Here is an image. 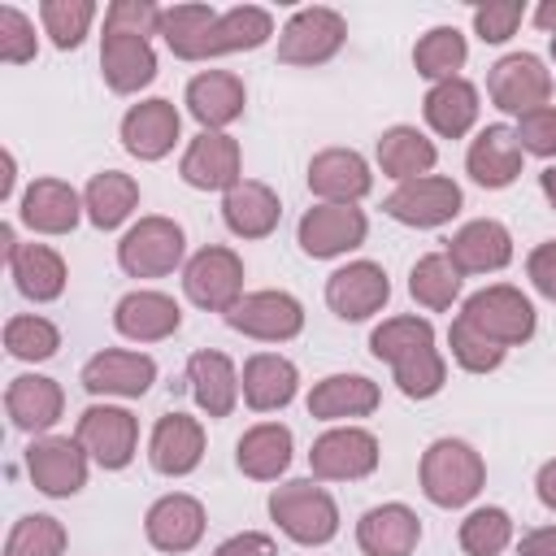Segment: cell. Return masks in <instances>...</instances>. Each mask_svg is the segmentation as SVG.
I'll use <instances>...</instances> for the list:
<instances>
[{
	"mask_svg": "<svg viewBox=\"0 0 556 556\" xmlns=\"http://www.w3.org/2000/svg\"><path fill=\"white\" fill-rule=\"evenodd\" d=\"M434 161H439V152L417 126H391L378 139V165L387 178H400V182L426 178L434 169Z\"/></svg>",
	"mask_w": 556,
	"mask_h": 556,
	"instance_id": "obj_38",
	"label": "cell"
},
{
	"mask_svg": "<svg viewBox=\"0 0 556 556\" xmlns=\"http://www.w3.org/2000/svg\"><path fill=\"white\" fill-rule=\"evenodd\" d=\"M35 48H39V39H35L30 17L13 4H0V61L26 65V61H35Z\"/></svg>",
	"mask_w": 556,
	"mask_h": 556,
	"instance_id": "obj_48",
	"label": "cell"
},
{
	"mask_svg": "<svg viewBox=\"0 0 556 556\" xmlns=\"http://www.w3.org/2000/svg\"><path fill=\"white\" fill-rule=\"evenodd\" d=\"M526 17V4L521 0H486L473 9V30L482 43H504Z\"/></svg>",
	"mask_w": 556,
	"mask_h": 556,
	"instance_id": "obj_49",
	"label": "cell"
},
{
	"mask_svg": "<svg viewBox=\"0 0 556 556\" xmlns=\"http://www.w3.org/2000/svg\"><path fill=\"white\" fill-rule=\"evenodd\" d=\"M465 56H469V48H465V35H460L456 26H434V30H426V35L417 39V48H413V65H417V74L430 78V83L460 78L456 70L465 65Z\"/></svg>",
	"mask_w": 556,
	"mask_h": 556,
	"instance_id": "obj_41",
	"label": "cell"
},
{
	"mask_svg": "<svg viewBox=\"0 0 556 556\" xmlns=\"http://www.w3.org/2000/svg\"><path fill=\"white\" fill-rule=\"evenodd\" d=\"M408 291H413V300L421 304V308H452V300L460 295V269L452 265V256L447 252H430V256H421L417 265H413V274H408Z\"/></svg>",
	"mask_w": 556,
	"mask_h": 556,
	"instance_id": "obj_42",
	"label": "cell"
},
{
	"mask_svg": "<svg viewBox=\"0 0 556 556\" xmlns=\"http://www.w3.org/2000/svg\"><path fill=\"white\" fill-rule=\"evenodd\" d=\"M526 274H530V282H534L539 295L556 300V239L539 243V248L526 256Z\"/></svg>",
	"mask_w": 556,
	"mask_h": 556,
	"instance_id": "obj_51",
	"label": "cell"
},
{
	"mask_svg": "<svg viewBox=\"0 0 556 556\" xmlns=\"http://www.w3.org/2000/svg\"><path fill=\"white\" fill-rule=\"evenodd\" d=\"M308 469L321 482H356L378 469V439L361 426H334L321 439H313Z\"/></svg>",
	"mask_w": 556,
	"mask_h": 556,
	"instance_id": "obj_10",
	"label": "cell"
},
{
	"mask_svg": "<svg viewBox=\"0 0 556 556\" xmlns=\"http://www.w3.org/2000/svg\"><path fill=\"white\" fill-rule=\"evenodd\" d=\"M235 465L256 482H274L291 465V430L282 421H261L243 430L235 443Z\"/></svg>",
	"mask_w": 556,
	"mask_h": 556,
	"instance_id": "obj_34",
	"label": "cell"
},
{
	"mask_svg": "<svg viewBox=\"0 0 556 556\" xmlns=\"http://www.w3.org/2000/svg\"><path fill=\"white\" fill-rule=\"evenodd\" d=\"M65 552V526L48 513H30L13 521L4 539V556H61Z\"/></svg>",
	"mask_w": 556,
	"mask_h": 556,
	"instance_id": "obj_43",
	"label": "cell"
},
{
	"mask_svg": "<svg viewBox=\"0 0 556 556\" xmlns=\"http://www.w3.org/2000/svg\"><path fill=\"white\" fill-rule=\"evenodd\" d=\"M113 326H117V334H126L135 343H156V339H169L182 326V308L165 291H130V295L117 300Z\"/></svg>",
	"mask_w": 556,
	"mask_h": 556,
	"instance_id": "obj_24",
	"label": "cell"
},
{
	"mask_svg": "<svg viewBox=\"0 0 556 556\" xmlns=\"http://www.w3.org/2000/svg\"><path fill=\"white\" fill-rule=\"evenodd\" d=\"M521 556H556V526H539L521 539Z\"/></svg>",
	"mask_w": 556,
	"mask_h": 556,
	"instance_id": "obj_53",
	"label": "cell"
},
{
	"mask_svg": "<svg viewBox=\"0 0 556 556\" xmlns=\"http://www.w3.org/2000/svg\"><path fill=\"white\" fill-rule=\"evenodd\" d=\"M39 17H43L48 39H52L61 52H70V48L83 43V35H87V26H91V17H96V4H91V0H43V4H39Z\"/></svg>",
	"mask_w": 556,
	"mask_h": 556,
	"instance_id": "obj_46",
	"label": "cell"
},
{
	"mask_svg": "<svg viewBox=\"0 0 556 556\" xmlns=\"http://www.w3.org/2000/svg\"><path fill=\"white\" fill-rule=\"evenodd\" d=\"M213 556H278V547H274V539L269 534H256V530H243V534H235V539H226Z\"/></svg>",
	"mask_w": 556,
	"mask_h": 556,
	"instance_id": "obj_52",
	"label": "cell"
},
{
	"mask_svg": "<svg viewBox=\"0 0 556 556\" xmlns=\"http://www.w3.org/2000/svg\"><path fill=\"white\" fill-rule=\"evenodd\" d=\"M308 187H313V195H321V204H356L361 195H369L374 174L361 152L326 148L308 161Z\"/></svg>",
	"mask_w": 556,
	"mask_h": 556,
	"instance_id": "obj_20",
	"label": "cell"
},
{
	"mask_svg": "<svg viewBox=\"0 0 556 556\" xmlns=\"http://www.w3.org/2000/svg\"><path fill=\"white\" fill-rule=\"evenodd\" d=\"M356 543L365 556H413L421 543V517L408 504H378L356 521Z\"/></svg>",
	"mask_w": 556,
	"mask_h": 556,
	"instance_id": "obj_26",
	"label": "cell"
},
{
	"mask_svg": "<svg viewBox=\"0 0 556 556\" xmlns=\"http://www.w3.org/2000/svg\"><path fill=\"white\" fill-rule=\"evenodd\" d=\"M486 482L482 456L465 439H434L421 456V491L439 508H460L469 504Z\"/></svg>",
	"mask_w": 556,
	"mask_h": 556,
	"instance_id": "obj_4",
	"label": "cell"
},
{
	"mask_svg": "<svg viewBox=\"0 0 556 556\" xmlns=\"http://www.w3.org/2000/svg\"><path fill=\"white\" fill-rule=\"evenodd\" d=\"M460 317L478 334H486L491 343H500V348H517V343H526L534 334V304L517 287H508V282H495V287L473 291L465 300Z\"/></svg>",
	"mask_w": 556,
	"mask_h": 556,
	"instance_id": "obj_6",
	"label": "cell"
},
{
	"mask_svg": "<svg viewBox=\"0 0 556 556\" xmlns=\"http://www.w3.org/2000/svg\"><path fill=\"white\" fill-rule=\"evenodd\" d=\"M9 269L17 291L35 304H48L65 291V261L48 243H17V252L9 256Z\"/></svg>",
	"mask_w": 556,
	"mask_h": 556,
	"instance_id": "obj_37",
	"label": "cell"
},
{
	"mask_svg": "<svg viewBox=\"0 0 556 556\" xmlns=\"http://www.w3.org/2000/svg\"><path fill=\"white\" fill-rule=\"evenodd\" d=\"M486 91H491V104H495V109L526 117V113H534V109L547 104V96H552V74H547V65H543L534 52H508V56H500V61L491 65Z\"/></svg>",
	"mask_w": 556,
	"mask_h": 556,
	"instance_id": "obj_8",
	"label": "cell"
},
{
	"mask_svg": "<svg viewBox=\"0 0 556 556\" xmlns=\"http://www.w3.org/2000/svg\"><path fill=\"white\" fill-rule=\"evenodd\" d=\"M348 39V22L334 9H300L278 35V61L282 65H321L330 61Z\"/></svg>",
	"mask_w": 556,
	"mask_h": 556,
	"instance_id": "obj_9",
	"label": "cell"
},
{
	"mask_svg": "<svg viewBox=\"0 0 556 556\" xmlns=\"http://www.w3.org/2000/svg\"><path fill=\"white\" fill-rule=\"evenodd\" d=\"M61 408H65V395H61V387H56L52 378H43V374H17V378L9 382V391H4V413H9V421H13L17 430H26V434L52 430L56 417H61Z\"/></svg>",
	"mask_w": 556,
	"mask_h": 556,
	"instance_id": "obj_29",
	"label": "cell"
},
{
	"mask_svg": "<svg viewBox=\"0 0 556 556\" xmlns=\"http://www.w3.org/2000/svg\"><path fill=\"white\" fill-rule=\"evenodd\" d=\"M182 291L195 308L230 313L243 300V261L230 248H200L182 269Z\"/></svg>",
	"mask_w": 556,
	"mask_h": 556,
	"instance_id": "obj_7",
	"label": "cell"
},
{
	"mask_svg": "<svg viewBox=\"0 0 556 556\" xmlns=\"http://www.w3.org/2000/svg\"><path fill=\"white\" fill-rule=\"evenodd\" d=\"M148 543L156 552H191L204 534V504L195 495H161L143 517Z\"/></svg>",
	"mask_w": 556,
	"mask_h": 556,
	"instance_id": "obj_25",
	"label": "cell"
},
{
	"mask_svg": "<svg viewBox=\"0 0 556 556\" xmlns=\"http://www.w3.org/2000/svg\"><path fill=\"white\" fill-rule=\"evenodd\" d=\"M421 109H426V122H430L434 135L460 139V135H469L473 122H478V87H473L469 78L434 83V87L426 91Z\"/></svg>",
	"mask_w": 556,
	"mask_h": 556,
	"instance_id": "obj_35",
	"label": "cell"
},
{
	"mask_svg": "<svg viewBox=\"0 0 556 556\" xmlns=\"http://www.w3.org/2000/svg\"><path fill=\"white\" fill-rule=\"evenodd\" d=\"M226 326L248 334V339H261V343H282V339H295L304 330V308L287 291H248L226 313Z\"/></svg>",
	"mask_w": 556,
	"mask_h": 556,
	"instance_id": "obj_14",
	"label": "cell"
},
{
	"mask_svg": "<svg viewBox=\"0 0 556 556\" xmlns=\"http://www.w3.org/2000/svg\"><path fill=\"white\" fill-rule=\"evenodd\" d=\"M222 217H226L230 235H239V239H265V235L278 226L282 204H278L274 187L243 178V182H235V187L222 195Z\"/></svg>",
	"mask_w": 556,
	"mask_h": 556,
	"instance_id": "obj_32",
	"label": "cell"
},
{
	"mask_svg": "<svg viewBox=\"0 0 556 556\" xmlns=\"http://www.w3.org/2000/svg\"><path fill=\"white\" fill-rule=\"evenodd\" d=\"M161 9L148 0H113L104 9V39H100V70L117 96H130L156 78V52L148 35L156 30Z\"/></svg>",
	"mask_w": 556,
	"mask_h": 556,
	"instance_id": "obj_1",
	"label": "cell"
},
{
	"mask_svg": "<svg viewBox=\"0 0 556 556\" xmlns=\"http://www.w3.org/2000/svg\"><path fill=\"white\" fill-rule=\"evenodd\" d=\"M539 187H543V195H547L552 208H556V165H547V169L539 174Z\"/></svg>",
	"mask_w": 556,
	"mask_h": 556,
	"instance_id": "obj_56",
	"label": "cell"
},
{
	"mask_svg": "<svg viewBox=\"0 0 556 556\" xmlns=\"http://www.w3.org/2000/svg\"><path fill=\"white\" fill-rule=\"evenodd\" d=\"M248 104V91H243V78L230 74V70H204L187 83V109L191 117L204 126V130H222L230 126Z\"/></svg>",
	"mask_w": 556,
	"mask_h": 556,
	"instance_id": "obj_28",
	"label": "cell"
},
{
	"mask_svg": "<svg viewBox=\"0 0 556 556\" xmlns=\"http://www.w3.org/2000/svg\"><path fill=\"white\" fill-rule=\"evenodd\" d=\"M239 382H243L248 408L274 413V408H287V404L295 400L300 374H295V365H291L287 356H278V352H256V356H248Z\"/></svg>",
	"mask_w": 556,
	"mask_h": 556,
	"instance_id": "obj_33",
	"label": "cell"
},
{
	"mask_svg": "<svg viewBox=\"0 0 556 556\" xmlns=\"http://www.w3.org/2000/svg\"><path fill=\"white\" fill-rule=\"evenodd\" d=\"M135 204H139V182H135L130 174H122V169L96 174V178L87 182V191H83V208H87V217H91L96 230L122 226V222L135 213Z\"/></svg>",
	"mask_w": 556,
	"mask_h": 556,
	"instance_id": "obj_39",
	"label": "cell"
},
{
	"mask_svg": "<svg viewBox=\"0 0 556 556\" xmlns=\"http://www.w3.org/2000/svg\"><path fill=\"white\" fill-rule=\"evenodd\" d=\"M534 486H539V500L556 513V460H547L543 469H539V478H534Z\"/></svg>",
	"mask_w": 556,
	"mask_h": 556,
	"instance_id": "obj_54",
	"label": "cell"
},
{
	"mask_svg": "<svg viewBox=\"0 0 556 556\" xmlns=\"http://www.w3.org/2000/svg\"><path fill=\"white\" fill-rule=\"evenodd\" d=\"M13 195V156L4 152V178H0V200H9Z\"/></svg>",
	"mask_w": 556,
	"mask_h": 556,
	"instance_id": "obj_57",
	"label": "cell"
},
{
	"mask_svg": "<svg viewBox=\"0 0 556 556\" xmlns=\"http://www.w3.org/2000/svg\"><path fill=\"white\" fill-rule=\"evenodd\" d=\"M222 13L208 9V4H169L161 9V22H156V35L169 43L174 56L182 61H208V30Z\"/></svg>",
	"mask_w": 556,
	"mask_h": 556,
	"instance_id": "obj_36",
	"label": "cell"
},
{
	"mask_svg": "<svg viewBox=\"0 0 556 556\" xmlns=\"http://www.w3.org/2000/svg\"><path fill=\"white\" fill-rule=\"evenodd\" d=\"M243 156H239V139L226 130H200L187 152H182V182H191L195 191H230L235 182H243Z\"/></svg>",
	"mask_w": 556,
	"mask_h": 556,
	"instance_id": "obj_15",
	"label": "cell"
},
{
	"mask_svg": "<svg viewBox=\"0 0 556 556\" xmlns=\"http://www.w3.org/2000/svg\"><path fill=\"white\" fill-rule=\"evenodd\" d=\"M378 382L365 374H330L308 391V417L317 421H343V417H369L378 408Z\"/></svg>",
	"mask_w": 556,
	"mask_h": 556,
	"instance_id": "obj_31",
	"label": "cell"
},
{
	"mask_svg": "<svg viewBox=\"0 0 556 556\" xmlns=\"http://www.w3.org/2000/svg\"><path fill=\"white\" fill-rule=\"evenodd\" d=\"M269 517L278 521V530L287 539H295L304 547H321V543H330L339 534V504L313 478H295V482L274 486Z\"/></svg>",
	"mask_w": 556,
	"mask_h": 556,
	"instance_id": "obj_3",
	"label": "cell"
},
{
	"mask_svg": "<svg viewBox=\"0 0 556 556\" xmlns=\"http://www.w3.org/2000/svg\"><path fill=\"white\" fill-rule=\"evenodd\" d=\"M447 256L460 274H495L513 261V235H508L504 222L478 217V222H465L447 239Z\"/></svg>",
	"mask_w": 556,
	"mask_h": 556,
	"instance_id": "obj_22",
	"label": "cell"
},
{
	"mask_svg": "<svg viewBox=\"0 0 556 556\" xmlns=\"http://www.w3.org/2000/svg\"><path fill=\"white\" fill-rule=\"evenodd\" d=\"M517 143L534 156H556V104H543L526 117H517Z\"/></svg>",
	"mask_w": 556,
	"mask_h": 556,
	"instance_id": "obj_50",
	"label": "cell"
},
{
	"mask_svg": "<svg viewBox=\"0 0 556 556\" xmlns=\"http://www.w3.org/2000/svg\"><path fill=\"white\" fill-rule=\"evenodd\" d=\"M187 382H191L195 404H200L208 417H230V413H235L239 374H235V361H230L226 352H213V348L191 352V361H187Z\"/></svg>",
	"mask_w": 556,
	"mask_h": 556,
	"instance_id": "obj_30",
	"label": "cell"
},
{
	"mask_svg": "<svg viewBox=\"0 0 556 556\" xmlns=\"http://www.w3.org/2000/svg\"><path fill=\"white\" fill-rule=\"evenodd\" d=\"M447 343H452L456 365H460V369H469V374H491V369H500V361H504V352H508V348L491 343L486 334H478L465 317H456V321H452Z\"/></svg>",
	"mask_w": 556,
	"mask_h": 556,
	"instance_id": "obj_47",
	"label": "cell"
},
{
	"mask_svg": "<svg viewBox=\"0 0 556 556\" xmlns=\"http://www.w3.org/2000/svg\"><path fill=\"white\" fill-rule=\"evenodd\" d=\"M508 543H513V517L504 508H473L460 521L465 556H500Z\"/></svg>",
	"mask_w": 556,
	"mask_h": 556,
	"instance_id": "obj_45",
	"label": "cell"
},
{
	"mask_svg": "<svg viewBox=\"0 0 556 556\" xmlns=\"http://www.w3.org/2000/svg\"><path fill=\"white\" fill-rule=\"evenodd\" d=\"M26 473L52 500L78 495L87 486V447L65 434H43L26 447Z\"/></svg>",
	"mask_w": 556,
	"mask_h": 556,
	"instance_id": "obj_12",
	"label": "cell"
},
{
	"mask_svg": "<svg viewBox=\"0 0 556 556\" xmlns=\"http://www.w3.org/2000/svg\"><path fill=\"white\" fill-rule=\"evenodd\" d=\"M4 348H9V356H17V361H48V356L61 348V330H56L48 317L22 313V317H9V321H4Z\"/></svg>",
	"mask_w": 556,
	"mask_h": 556,
	"instance_id": "obj_44",
	"label": "cell"
},
{
	"mask_svg": "<svg viewBox=\"0 0 556 556\" xmlns=\"http://www.w3.org/2000/svg\"><path fill=\"white\" fill-rule=\"evenodd\" d=\"M152 382H156V361H152L148 352L109 348V352H96V356L83 365V387H87L91 395H122V400H135V395H143Z\"/></svg>",
	"mask_w": 556,
	"mask_h": 556,
	"instance_id": "obj_19",
	"label": "cell"
},
{
	"mask_svg": "<svg viewBox=\"0 0 556 556\" xmlns=\"http://www.w3.org/2000/svg\"><path fill=\"white\" fill-rule=\"evenodd\" d=\"M552 61H556V35H552Z\"/></svg>",
	"mask_w": 556,
	"mask_h": 556,
	"instance_id": "obj_58",
	"label": "cell"
},
{
	"mask_svg": "<svg viewBox=\"0 0 556 556\" xmlns=\"http://www.w3.org/2000/svg\"><path fill=\"white\" fill-rule=\"evenodd\" d=\"M274 35V17L256 4H235L226 9L213 30H208V56H222V52H252L261 48L265 39Z\"/></svg>",
	"mask_w": 556,
	"mask_h": 556,
	"instance_id": "obj_40",
	"label": "cell"
},
{
	"mask_svg": "<svg viewBox=\"0 0 556 556\" xmlns=\"http://www.w3.org/2000/svg\"><path fill=\"white\" fill-rule=\"evenodd\" d=\"M17 213H22V222L35 235H70L87 208H83V195L70 182H61V178H35L22 191V208Z\"/></svg>",
	"mask_w": 556,
	"mask_h": 556,
	"instance_id": "obj_23",
	"label": "cell"
},
{
	"mask_svg": "<svg viewBox=\"0 0 556 556\" xmlns=\"http://www.w3.org/2000/svg\"><path fill=\"white\" fill-rule=\"evenodd\" d=\"M87 456L104 469H126L135 460V447H139V421L135 413L126 408H113V404H91L83 408L78 417V434H74Z\"/></svg>",
	"mask_w": 556,
	"mask_h": 556,
	"instance_id": "obj_13",
	"label": "cell"
},
{
	"mask_svg": "<svg viewBox=\"0 0 556 556\" xmlns=\"http://www.w3.org/2000/svg\"><path fill=\"white\" fill-rule=\"evenodd\" d=\"M382 213L404 222V226H417V230H430V226H443L460 213V187L443 174H426V178H408L400 182L387 200H382Z\"/></svg>",
	"mask_w": 556,
	"mask_h": 556,
	"instance_id": "obj_11",
	"label": "cell"
},
{
	"mask_svg": "<svg viewBox=\"0 0 556 556\" xmlns=\"http://www.w3.org/2000/svg\"><path fill=\"white\" fill-rule=\"evenodd\" d=\"M182 252H187V239L174 217H139L117 243V265L130 278H165L178 269Z\"/></svg>",
	"mask_w": 556,
	"mask_h": 556,
	"instance_id": "obj_5",
	"label": "cell"
},
{
	"mask_svg": "<svg viewBox=\"0 0 556 556\" xmlns=\"http://www.w3.org/2000/svg\"><path fill=\"white\" fill-rule=\"evenodd\" d=\"M387 300H391V282H387V269L374 265V261H352V265H343L326 278V304L343 321H365Z\"/></svg>",
	"mask_w": 556,
	"mask_h": 556,
	"instance_id": "obj_17",
	"label": "cell"
},
{
	"mask_svg": "<svg viewBox=\"0 0 556 556\" xmlns=\"http://www.w3.org/2000/svg\"><path fill=\"white\" fill-rule=\"evenodd\" d=\"M369 235V222L356 204H317L300 217L295 226V239L308 256L326 261V256H343L352 248H361Z\"/></svg>",
	"mask_w": 556,
	"mask_h": 556,
	"instance_id": "obj_16",
	"label": "cell"
},
{
	"mask_svg": "<svg viewBox=\"0 0 556 556\" xmlns=\"http://www.w3.org/2000/svg\"><path fill=\"white\" fill-rule=\"evenodd\" d=\"M148 460L156 473L165 478H182L191 473L200 460H204V426L187 413H165L156 426H152V439H148Z\"/></svg>",
	"mask_w": 556,
	"mask_h": 556,
	"instance_id": "obj_21",
	"label": "cell"
},
{
	"mask_svg": "<svg viewBox=\"0 0 556 556\" xmlns=\"http://www.w3.org/2000/svg\"><path fill=\"white\" fill-rule=\"evenodd\" d=\"M534 22H539L547 35H556V0H543V4L534 9Z\"/></svg>",
	"mask_w": 556,
	"mask_h": 556,
	"instance_id": "obj_55",
	"label": "cell"
},
{
	"mask_svg": "<svg viewBox=\"0 0 556 556\" xmlns=\"http://www.w3.org/2000/svg\"><path fill=\"white\" fill-rule=\"evenodd\" d=\"M178 130H182V117L169 100L152 96V100H139L126 109L122 117V148L139 161H161L174 143H178Z\"/></svg>",
	"mask_w": 556,
	"mask_h": 556,
	"instance_id": "obj_18",
	"label": "cell"
},
{
	"mask_svg": "<svg viewBox=\"0 0 556 556\" xmlns=\"http://www.w3.org/2000/svg\"><path fill=\"white\" fill-rule=\"evenodd\" d=\"M521 143H517V130L513 126H486V130H478V139L469 143V152H465V169H469V178L478 182V187H491V191H500V187H508L517 174H521Z\"/></svg>",
	"mask_w": 556,
	"mask_h": 556,
	"instance_id": "obj_27",
	"label": "cell"
},
{
	"mask_svg": "<svg viewBox=\"0 0 556 556\" xmlns=\"http://www.w3.org/2000/svg\"><path fill=\"white\" fill-rule=\"evenodd\" d=\"M369 352L395 369V387L408 400H430L447 382V365L434 348V326L426 317H387L369 334Z\"/></svg>",
	"mask_w": 556,
	"mask_h": 556,
	"instance_id": "obj_2",
	"label": "cell"
}]
</instances>
